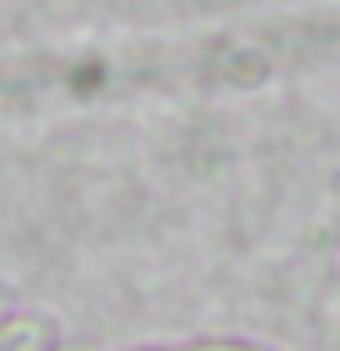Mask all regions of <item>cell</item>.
Listing matches in <instances>:
<instances>
[{
    "label": "cell",
    "instance_id": "cell-1",
    "mask_svg": "<svg viewBox=\"0 0 340 351\" xmlns=\"http://www.w3.org/2000/svg\"><path fill=\"white\" fill-rule=\"evenodd\" d=\"M55 326L45 316H5L0 322V351H51Z\"/></svg>",
    "mask_w": 340,
    "mask_h": 351
},
{
    "label": "cell",
    "instance_id": "cell-2",
    "mask_svg": "<svg viewBox=\"0 0 340 351\" xmlns=\"http://www.w3.org/2000/svg\"><path fill=\"white\" fill-rule=\"evenodd\" d=\"M170 351H265V346H240V341H196V346H170Z\"/></svg>",
    "mask_w": 340,
    "mask_h": 351
},
{
    "label": "cell",
    "instance_id": "cell-3",
    "mask_svg": "<svg viewBox=\"0 0 340 351\" xmlns=\"http://www.w3.org/2000/svg\"><path fill=\"white\" fill-rule=\"evenodd\" d=\"M5 306H10V296H5V286H0V322H5Z\"/></svg>",
    "mask_w": 340,
    "mask_h": 351
}]
</instances>
